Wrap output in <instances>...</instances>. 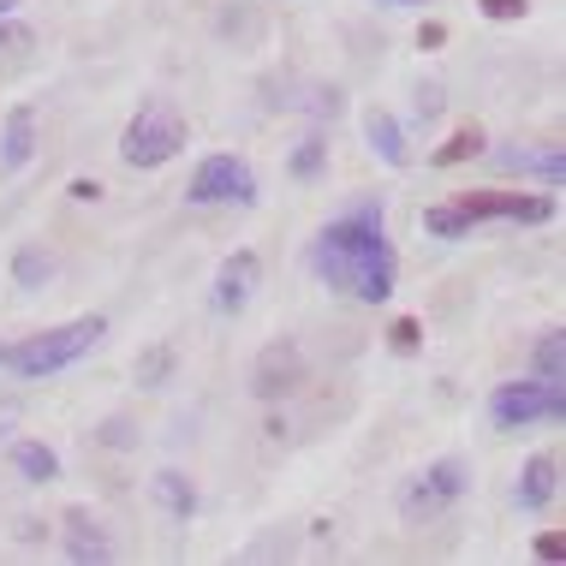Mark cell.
<instances>
[{
    "instance_id": "6da1fadb",
    "label": "cell",
    "mask_w": 566,
    "mask_h": 566,
    "mask_svg": "<svg viewBox=\"0 0 566 566\" xmlns=\"http://www.w3.org/2000/svg\"><path fill=\"white\" fill-rule=\"evenodd\" d=\"M311 269L328 293H346L358 304H388L394 281H400V256H394V239H388L376 197L352 203L346 216H334L311 239Z\"/></svg>"
},
{
    "instance_id": "7a4b0ae2",
    "label": "cell",
    "mask_w": 566,
    "mask_h": 566,
    "mask_svg": "<svg viewBox=\"0 0 566 566\" xmlns=\"http://www.w3.org/2000/svg\"><path fill=\"white\" fill-rule=\"evenodd\" d=\"M102 334H108L102 316H72V323H60V328H42V334H30V340H12L7 358H0V370H12L24 381H42V376L66 370V364H78Z\"/></svg>"
},
{
    "instance_id": "3957f363",
    "label": "cell",
    "mask_w": 566,
    "mask_h": 566,
    "mask_svg": "<svg viewBox=\"0 0 566 566\" xmlns=\"http://www.w3.org/2000/svg\"><path fill=\"white\" fill-rule=\"evenodd\" d=\"M179 149H186V114H179L174 102H149V108H137L126 137H119L126 167H167Z\"/></svg>"
},
{
    "instance_id": "277c9868",
    "label": "cell",
    "mask_w": 566,
    "mask_h": 566,
    "mask_svg": "<svg viewBox=\"0 0 566 566\" xmlns=\"http://www.w3.org/2000/svg\"><path fill=\"white\" fill-rule=\"evenodd\" d=\"M560 418H566V388H548L537 376L489 388V423L495 430H531V423H560Z\"/></svg>"
},
{
    "instance_id": "5b68a950",
    "label": "cell",
    "mask_w": 566,
    "mask_h": 566,
    "mask_svg": "<svg viewBox=\"0 0 566 566\" xmlns=\"http://www.w3.org/2000/svg\"><path fill=\"white\" fill-rule=\"evenodd\" d=\"M459 495H465V459H436V465H423L418 478L400 489V513L411 525H430V518H441Z\"/></svg>"
},
{
    "instance_id": "8992f818",
    "label": "cell",
    "mask_w": 566,
    "mask_h": 566,
    "mask_svg": "<svg viewBox=\"0 0 566 566\" xmlns=\"http://www.w3.org/2000/svg\"><path fill=\"white\" fill-rule=\"evenodd\" d=\"M459 209H465L471 221H518V227H543V221H555V191H465V197H453Z\"/></svg>"
},
{
    "instance_id": "52a82bcc",
    "label": "cell",
    "mask_w": 566,
    "mask_h": 566,
    "mask_svg": "<svg viewBox=\"0 0 566 566\" xmlns=\"http://www.w3.org/2000/svg\"><path fill=\"white\" fill-rule=\"evenodd\" d=\"M191 203H256V174L239 156H209L191 174Z\"/></svg>"
},
{
    "instance_id": "ba28073f",
    "label": "cell",
    "mask_w": 566,
    "mask_h": 566,
    "mask_svg": "<svg viewBox=\"0 0 566 566\" xmlns=\"http://www.w3.org/2000/svg\"><path fill=\"white\" fill-rule=\"evenodd\" d=\"M304 381V352L298 340H269L263 352H256V370H251V394L263 406H281L293 400V388Z\"/></svg>"
},
{
    "instance_id": "9c48e42d",
    "label": "cell",
    "mask_w": 566,
    "mask_h": 566,
    "mask_svg": "<svg viewBox=\"0 0 566 566\" xmlns=\"http://www.w3.org/2000/svg\"><path fill=\"white\" fill-rule=\"evenodd\" d=\"M60 543H66V560L78 566H108L114 560V537L90 507H66L60 513Z\"/></svg>"
},
{
    "instance_id": "30bf717a",
    "label": "cell",
    "mask_w": 566,
    "mask_h": 566,
    "mask_svg": "<svg viewBox=\"0 0 566 566\" xmlns=\"http://www.w3.org/2000/svg\"><path fill=\"white\" fill-rule=\"evenodd\" d=\"M256 286H263V256H256V251H233L216 269V311L221 316H239L244 304L256 298Z\"/></svg>"
},
{
    "instance_id": "8fae6325",
    "label": "cell",
    "mask_w": 566,
    "mask_h": 566,
    "mask_svg": "<svg viewBox=\"0 0 566 566\" xmlns=\"http://www.w3.org/2000/svg\"><path fill=\"white\" fill-rule=\"evenodd\" d=\"M30 156H36V108H7V126H0V167L7 174H19V167H30Z\"/></svg>"
},
{
    "instance_id": "7c38bea8",
    "label": "cell",
    "mask_w": 566,
    "mask_h": 566,
    "mask_svg": "<svg viewBox=\"0 0 566 566\" xmlns=\"http://www.w3.org/2000/svg\"><path fill=\"white\" fill-rule=\"evenodd\" d=\"M555 495H560V459L555 453H531L525 471H518V507L543 513Z\"/></svg>"
},
{
    "instance_id": "4fadbf2b",
    "label": "cell",
    "mask_w": 566,
    "mask_h": 566,
    "mask_svg": "<svg viewBox=\"0 0 566 566\" xmlns=\"http://www.w3.org/2000/svg\"><path fill=\"white\" fill-rule=\"evenodd\" d=\"M495 161L507 167V174L543 179L548 191H560V179H566V156H560V149H495Z\"/></svg>"
},
{
    "instance_id": "5bb4252c",
    "label": "cell",
    "mask_w": 566,
    "mask_h": 566,
    "mask_svg": "<svg viewBox=\"0 0 566 566\" xmlns=\"http://www.w3.org/2000/svg\"><path fill=\"white\" fill-rule=\"evenodd\" d=\"M364 137H370L376 161L406 167V132H400V119H394L388 108H364Z\"/></svg>"
},
{
    "instance_id": "9a60e30c",
    "label": "cell",
    "mask_w": 566,
    "mask_h": 566,
    "mask_svg": "<svg viewBox=\"0 0 566 566\" xmlns=\"http://www.w3.org/2000/svg\"><path fill=\"white\" fill-rule=\"evenodd\" d=\"M531 376L548 381V388H566V334L560 328L537 334V346H531Z\"/></svg>"
},
{
    "instance_id": "2e32d148",
    "label": "cell",
    "mask_w": 566,
    "mask_h": 566,
    "mask_svg": "<svg viewBox=\"0 0 566 566\" xmlns=\"http://www.w3.org/2000/svg\"><path fill=\"white\" fill-rule=\"evenodd\" d=\"M7 453H12V465L24 471V483H54V478H60V459H54V448H42V441L19 436Z\"/></svg>"
},
{
    "instance_id": "e0dca14e",
    "label": "cell",
    "mask_w": 566,
    "mask_h": 566,
    "mask_svg": "<svg viewBox=\"0 0 566 566\" xmlns=\"http://www.w3.org/2000/svg\"><path fill=\"white\" fill-rule=\"evenodd\" d=\"M149 489H156V501L174 518H197V483L186 478V471H156V483H149Z\"/></svg>"
},
{
    "instance_id": "ac0fdd59",
    "label": "cell",
    "mask_w": 566,
    "mask_h": 566,
    "mask_svg": "<svg viewBox=\"0 0 566 566\" xmlns=\"http://www.w3.org/2000/svg\"><path fill=\"white\" fill-rule=\"evenodd\" d=\"M12 281H19L24 293H36L42 281H54V256L42 251V244H19V256H12Z\"/></svg>"
},
{
    "instance_id": "d6986e66",
    "label": "cell",
    "mask_w": 566,
    "mask_h": 566,
    "mask_svg": "<svg viewBox=\"0 0 566 566\" xmlns=\"http://www.w3.org/2000/svg\"><path fill=\"white\" fill-rule=\"evenodd\" d=\"M483 149H489V137H483V126H478V119H471V126H459V132L448 137V144L436 149V167H459V161L483 156Z\"/></svg>"
},
{
    "instance_id": "ffe728a7",
    "label": "cell",
    "mask_w": 566,
    "mask_h": 566,
    "mask_svg": "<svg viewBox=\"0 0 566 566\" xmlns=\"http://www.w3.org/2000/svg\"><path fill=\"white\" fill-rule=\"evenodd\" d=\"M471 227H478V221H471L459 203H436V209H423V233H430V239H465Z\"/></svg>"
},
{
    "instance_id": "44dd1931",
    "label": "cell",
    "mask_w": 566,
    "mask_h": 566,
    "mask_svg": "<svg viewBox=\"0 0 566 566\" xmlns=\"http://www.w3.org/2000/svg\"><path fill=\"white\" fill-rule=\"evenodd\" d=\"M30 49H36V30H30L19 12H7V19H0V60H24Z\"/></svg>"
},
{
    "instance_id": "7402d4cb",
    "label": "cell",
    "mask_w": 566,
    "mask_h": 566,
    "mask_svg": "<svg viewBox=\"0 0 566 566\" xmlns=\"http://www.w3.org/2000/svg\"><path fill=\"white\" fill-rule=\"evenodd\" d=\"M323 167H328V144L323 137H304V144L293 149V161H286V174L293 179H323Z\"/></svg>"
},
{
    "instance_id": "603a6c76",
    "label": "cell",
    "mask_w": 566,
    "mask_h": 566,
    "mask_svg": "<svg viewBox=\"0 0 566 566\" xmlns=\"http://www.w3.org/2000/svg\"><path fill=\"white\" fill-rule=\"evenodd\" d=\"M167 376H174V346H156V352L137 358V381H144V388H161Z\"/></svg>"
},
{
    "instance_id": "cb8c5ba5",
    "label": "cell",
    "mask_w": 566,
    "mask_h": 566,
    "mask_svg": "<svg viewBox=\"0 0 566 566\" xmlns=\"http://www.w3.org/2000/svg\"><path fill=\"white\" fill-rule=\"evenodd\" d=\"M388 346L400 352V358H411V352L423 346V323H418V316H394V323H388Z\"/></svg>"
},
{
    "instance_id": "d4e9b609",
    "label": "cell",
    "mask_w": 566,
    "mask_h": 566,
    "mask_svg": "<svg viewBox=\"0 0 566 566\" xmlns=\"http://www.w3.org/2000/svg\"><path fill=\"white\" fill-rule=\"evenodd\" d=\"M478 7H483V19H495V24L531 19V0H478Z\"/></svg>"
},
{
    "instance_id": "484cf974",
    "label": "cell",
    "mask_w": 566,
    "mask_h": 566,
    "mask_svg": "<svg viewBox=\"0 0 566 566\" xmlns=\"http://www.w3.org/2000/svg\"><path fill=\"white\" fill-rule=\"evenodd\" d=\"M418 49H423V54L448 49V24H441V19H423V24H418Z\"/></svg>"
},
{
    "instance_id": "4316f807",
    "label": "cell",
    "mask_w": 566,
    "mask_h": 566,
    "mask_svg": "<svg viewBox=\"0 0 566 566\" xmlns=\"http://www.w3.org/2000/svg\"><path fill=\"white\" fill-rule=\"evenodd\" d=\"M102 441H108V448H119V453L137 448V436H132V423H126V418H108V423H102Z\"/></svg>"
},
{
    "instance_id": "83f0119b",
    "label": "cell",
    "mask_w": 566,
    "mask_h": 566,
    "mask_svg": "<svg viewBox=\"0 0 566 566\" xmlns=\"http://www.w3.org/2000/svg\"><path fill=\"white\" fill-rule=\"evenodd\" d=\"M537 560L560 566V560H566V543H560V537H537Z\"/></svg>"
},
{
    "instance_id": "f1b7e54d",
    "label": "cell",
    "mask_w": 566,
    "mask_h": 566,
    "mask_svg": "<svg viewBox=\"0 0 566 566\" xmlns=\"http://www.w3.org/2000/svg\"><path fill=\"white\" fill-rule=\"evenodd\" d=\"M418 102H423V119H430V114H441V108H448V102H441V84H423V90H418Z\"/></svg>"
},
{
    "instance_id": "f546056e",
    "label": "cell",
    "mask_w": 566,
    "mask_h": 566,
    "mask_svg": "<svg viewBox=\"0 0 566 566\" xmlns=\"http://www.w3.org/2000/svg\"><path fill=\"white\" fill-rule=\"evenodd\" d=\"M72 197H78V203H102V186L96 179H72Z\"/></svg>"
},
{
    "instance_id": "4dcf8cb0",
    "label": "cell",
    "mask_w": 566,
    "mask_h": 566,
    "mask_svg": "<svg viewBox=\"0 0 566 566\" xmlns=\"http://www.w3.org/2000/svg\"><path fill=\"white\" fill-rule=\"evenodd\" d=\"M24 7V0H0V19H7V12H19Z\"/></svg>"
},
{
    "instance_id": "1f68e13d",
    "label": "cell",
    "mask_w": 566,
    "mask_h": 566,
    "mask_svg": "<svg viewBox=\"0 0 566 566\" xmlns=\"http://www.w3.org/2000/svg\"><path fill=\"white\" fill-rule=\"evenodd\" d=\"M0 430H12V406H0Z\"/></svg>"
},
{
    "instance_id": "d6a6232c",
    "label": "cell",
    "mask_w": 566,
    "mask_h": 566,
    "mask_svg": "<svg viewBox=\"0 0 566 566\" xmlns=\"http://www.w3.org/2000/svg\"><path fill=\"white\" fill-rule=\"evenodd\" d=\"M388 7H430V0H388Z\"/></svg>"
}]
</instances>
